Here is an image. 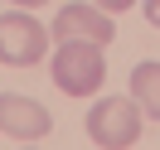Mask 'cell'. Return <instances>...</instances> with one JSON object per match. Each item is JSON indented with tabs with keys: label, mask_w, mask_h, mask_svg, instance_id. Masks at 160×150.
Returning <instances> with one entry per match:
<instances>
[{
	"label": "cell",
	"mask_w": 160,
	"mask_h": 150,
	"mask_svg": "<svg viewBox=\"0 0 160 150\" xmlns=\"http://www.w3.org/2000/svg\"><path fill=\"white\" fill-rule=\"evenodd\" d=\"M141 121H146V116L136 111V102L121 92V97H102L97 107L88 111L82 126H88V140L97 150H131L141 140Z\"/></svg>",
	"instance_id": "obj_1"
},
{
	"label": "cell",
	"mask_w": 160,
	"mask_h": 150,
	"mask_svg": "<svg viewBox=\"0 0 160 150\" xmlns=\"http://www.w3.org/2000/svg\"><path fill=\"white\" fill-rule=\"evenodd\" d=\"M49 73L58 82V92L68 97H88L107 82V58H102L97 44H58L49 58Z\"/></svg>",
	"instance_id": "obj_2"
},
{
	"label": "cell",
	"mask_w": 160,
	"mask_h": 150,
	"mask_svg": "<svg viewBox=\"0 0 160 150\" xmlns=\"http://www.w3.org/2000/svg\"><path fill=\"white\" fill-rule=\"evenodd\" d=\"M44 53H49V29H44L29 10L0 15V63H10V68H34Z\"/></svg>",
	"instance_id": "obj_3"
},
{
	"label": "cell",
	"mask_w": 160,
	"mask_h": 150,
	"mask_svg": "<svg viewBox=\"0 0 160 150\" xmlns=\"http://www.w3.org/2000/svg\"><path fill=\"white\" fill-rule=\"evenodd\" d=\"M49 34L58 44H97V49H107V44L117 39V24H112V15H102L92 0H68V5H58Z\"/></svg>",
	"instance_id": "obj_4"
},
{
	"label": "cell",
	"mask_w": 160,
	"mask_h": 150,
	"mask_svg": "<svg viewBox=\"0 0 160 150\" xmlns=\"http://www.w3.org/2000/svg\"><path fill=\"white\" fill-rule=\"evenodd\" d=\"M0 131L24 140V145H34V140H44L53 131V116H49L44 102L24 97V92H0Z\"/></svg>",
	"instance_id": "obj_5"
},
{
	"label": "cell",
	"mask_w": 160,
	"mask_h": 150,
	"mask_svg": "<svg viewBox=\"0 0 160 150\" xmlns=\"http://www.w3.org/2000/svg\"><path fill=\"white\" fill-rule=\"evenodd\" d=\"M131 102L141 116L160 121V63H136L131 73Z\"/></svg>",
	"instance_id": "obj_6"
},
{
	"label": "cell",
	"mask_w": 160,
	"mask_h": 150,
	"mask_svg": "<svg viewBox=\"0 0 160 150\" xmlns=\"http://www.w3.org/2000/svg\"><path fill=\"white\" fill-rule=\"evenodd\" d=\"M92 5H97L102 15H121V10H131L136 0H92Z\"/></svg>",
	"instance_id": "obj_7"
},
{
	"label": "cell",
	"mask_w": 160,
	"mask_h": 150,
	"mask_svg": "<svg viewBox=\"0 0 160 150\" xmlns=\"http://www.w3.org/2000/svg\"><path fill=\"white\" fill-rule=\"evenodd\" d=\"M146 20H150V24L160 29V0H146Z\"/></svg>",
	"instance_id": "obj_8"
},
{
	"label": "cell",
	"mask_w": 160,
	"mask_h": 150,
	"mask_svg": "<svg viewBox=\"0 0 160 150\" xmlns=\"http://www.w3.org/2000/svg\"><path fill=\"white\" fill-rule=\"evenodd\" d=\"M15 5H20V10H34V5H49V0H15Z\"/></svg>",
	"instance_id": "obj_9"
},
{
	"label": "cell",
	"mask_w": 160,
	"mask_h": 150,
	"mask_svg": "<svg viewBox=\"0 0 160 150\" xmlns=\"http://www.w3.org/2000/svg\"><path fill=\"white\" fill-rule=\"evenodd\" d=\"M24 150H29V145H24Z\"/></svg>",
	"instance_id": "obj_10"
}]
</instances>
